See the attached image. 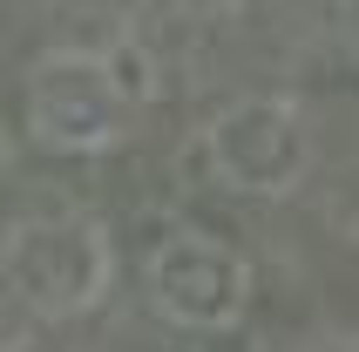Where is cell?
I'll return each mask as SVG.
<instances>
[{"label":"cell","instance_id":"cell-1","mask_svg":"<svg viewBox=\"0 0 359 352\" xmlns=\"http://www.w3.org/2000/svg\"><path fill=\"white\" fill-rule=\"evenodd\" d=\"M122 116H129V88L95 55H48L27 75V129L48 149L95 156L122 136Z\"/></svg>","mask_w":359,"mask_h":352},{"label":"cell","instance_id":"cell-2","mask_svg":"<svg viewBox=\"0 0 359 352\" xmlns=\"http://www.w3.org/2000/svg\"><path fill=\"white\" fill-rule=\"evenodd\" d=\"M7 278L34 312H88L109 292V237L81 217H55V224H20L7 244Z\"/></svg>","mask_w":359,"mask_h":352},{"label":"cell","instance_id":"cell-3","mask_svg":"<svg viewBox=\"0 0 359 352\" xmlns=\"http://www.w3.org/2000/svg\"><path fill=\"white\" fill-rule=\"evenodd\" d=\"M149 298L177 325L224 332V325H238L244 298H251V264L210 231H177L149 257Z\"/></svg>","mask_w":359,"mask_h":352},{"label":"cell","instance_id":"cell-4","mask_svg":"<svg viewBox=\"0 0 359 352\" xmlns=\"http://www.w3.org/2000/svg\"><path fill=\"white\" fill-rule=\"evenodd\" d=\"M210 163L224 170L231 190L251 196H285L312 163V142H305V122L292 102H238L210 122Z\"/></svg>","mask_w":359,"mask_h":352}]
</instances>
